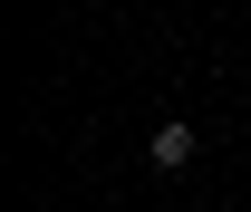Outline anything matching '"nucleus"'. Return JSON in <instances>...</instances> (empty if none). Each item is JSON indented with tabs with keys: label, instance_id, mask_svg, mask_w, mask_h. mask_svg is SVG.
Returning a JSON list of instances; mask_svg holds the SVG:
<instances>
[{
	"label": "nucleus",
	"instance_id": "nucleus-1",
	"mask_svg": "<svg viewBox=\"0 0 251 212\" xmlns=\"http://www.w3.org/2000/svg\"><path fill=\"white\" fill-rule=\"evenodd\" d=\"M193 154H203V135H193L184 116H164L155 135H145V164H155V174H193Z\"/></svg>",
	"mask_w": 251,
	"mask_h": 212
}]
</instances>
